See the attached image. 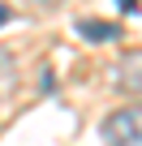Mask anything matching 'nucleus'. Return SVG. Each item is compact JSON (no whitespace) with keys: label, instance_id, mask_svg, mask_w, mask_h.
<instances>
[{"label":"nucleus","instance_id":"obj_1","mask_svg":"<svg viewBox=\"0 0 142 146\" xmlns=\"http://www.w3.org/2000/svg\"><path fill=\"white\" fill-rule=\"evenodd\" d=\"M103 142L108 146H142V112H138V103L116 108L103 120Z\"/></svg>","mask_w":142,"mask_h":146},{"label":"nucleus","instance_id":"obj_2","mask_svg":"<svg viewBox=\"0 0 142 146\" xmlns=\"http://www.w3.org/2000/svg\"><path fill=\"white\" fill-rule=\"evenodd\" d=\"M78 35L91 39V43H112V39H121V26L116 22H99V17H82L78 22Z\"/></svg>","mask_w":142,"mask_h":146},{"label":"nucleus","instance_id":"obj_3","mask_svg":"<svg viewBox=\"0 0 142 146\" xmlns=\"http://www.w3.org/2000/svg\"><path fill=\"white\" fill-rule=\"evenodd\" d=\"M13 86H17V60H13V52L0 47V95H9Z\"/></svg>","mask_w":142,"mask_h":146},{"label":"nucleus","instance_id":"obj_4","mask_svg":"<svg viewBox=\"0 0 142 146\" xmlns=\"http://www.w3.org/2000/svg\"><path fill=\"white\" fill-rule=\"evenodd\" d=\"M121 86H129V95H138V52L121 64Z\"/></svg>","mask_w":142,"mask_h":146},{"label":"nucleus","instance_id":"obj_5","mask_svg":"<svg viewBox=\"0 0 142 146\" xmlns=\"http://www.w3.org/2000/svg\"><path fill=\"white\" fill-rule=\"evenodd\" d=\"M116 5H121L125 13H138V0H116Z\"/></svg>","mask_w":142,"mask_h":146},{"label":"nucleus","instance_id":"obj_6","mask_svg":"<svg viewBox=\"0 0 142 146\" xmlns=\"http://www.w3.org/2000/svg\"><path fill=\"white\" fill-rule=\"evenodd\" d=\"M9 17H13V9H9V5H0V26H5Z\"/></svg>","mask_w":142,"mask_h":146},{"label":"nucleus","instance_id":"obj_7","mask_svg":"<svg viewBox=\"0 0 142 146\" xmlns=\"http://www.w3.org/2000/svg\"><path fill=\"white\" fill-rule=\"evenodd\" d=\"M30 5H60V0H30Z\"/></svg>","mask_w":142,"mask_h":146}]
</instances>
